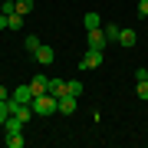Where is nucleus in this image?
Masks as SVG:
<instances>
[{
  "label": "nucleus",
  "instance_id": "f257e3e1",
  "mask_svg": "<svg viewBox=\"0 0 148 148\" xmlns=\"http://www.w3.org/2000/svg\"><path fill=\"white\" fill-rule=\"evenodd\" d=\"M33 112H36V115H53V112H59V99L53 92H43V95H33Z\"/></svg>",
  "mask_w": 148,
  "mask_h": 148
},
{
  "label": "nucleus",
  "instance_id": "f03ea898",
  "mask_svg": "<svg viewBox=\"0 0 148 148\" xmlns=\"http://www.w3.org/2000/svg\"><path fill=\"white\" fill-rule=\"evenodd\" d=\"M10 115H16L23 125H27V122L36 115V112H33V106H30V102H16V99H10Z\"/></svg>",
  "mask_w": 148,
  "mask_h": 148
},
{
  "label": "nucleus",
  "instance_id": "7ed1b4c3",
  "mask_svg": "<svg viewBox=\"0 0 148 148\" xmlns=\"http://www.w3.org/2000/svg\"><path fill=\"white\" fill-rule=\"evenodd\" d=\"M106 63V56H102V49H86L82 59H79V69H99Z\"/></svg>",
  "mask_w": 148,
  "mask_h": 148
},
{
  "label": "nucleus",
  "instance_id": "20e7f679",
  "mask_svg": "<svg viewBox=\"0 0 148 148\" xmlns=\"http://www.w3.org/2000/svg\"><path fill=\"white\" fill-rule=\"evenodd\" d=\"M86 40H89V49H102V53H106V46H109V36H106V30H89V36H86Z\"/></svg>",
  "mask_w": 148,
  "mask_h": 148
},
{
  "label": "nucleus",
  "instance_id": "39448f33",
  "mask_svg": "<svg viewBox=\"0 0 148 148\" xmlns=\"http://www.w3.org/2000/svg\"><path fill=\"white\" fill-rule=\"evenodd\" d=\"M33 59H36L40 66H49V63L56 59V49H53V46H46V43H40V49L33 53Z\"/></svg>",
  "mask_w": 148,
  "mask_h": 148
},
{
  "label": "nucleus",
  "instance_id": "423d86ee",
  "mask_svg": "<svg viewBox=\"0 0 148 148\" xmlns=\"http://www.w3.org/2000/svg\"><path fill=\"white\" fill-rule=\"evenodd\" d=\"M76 106H79V95H63V99H59V112H63V115H73L76 112Z\"/></svg>",
  "mask_w": 148,
  "mask_h": 148
},
{
  "label": "nucleus",
  "instance_id": "0eeeda50",
  "mask_svg": "<svg viewBox=\"0 0 148 148\" xmlns=\"http://www.w3.org/2000/svg\"><path fill=\"white\" fill-rule=\"evenodd\" d=\"M30 89H33V95H43V92H49V79H46V76H33V79H30Z\"/></svg>",
  "mask_w": 148,
  "mask_h": 148
},
{
  "label": "nucleus",
  "instance_id": "6e6552de",
  "mask_svg": "<svg viewBox=\"0 0 148 148\" xmlns=\"http://www.w3.org/2000/svg\"><path fill=\"white\" fill-rule=\"evenodd\" d=\"M49 92H53L56 99H63V95H69V82L66 79H49Z\"/></svg>",
  "mask_w": 148,
  "mask_h": 148
},
{
  "label": "nucleus",
  "instance_id": "1a4fd4ad",
  "mask_svg": "<svg viewBox=\"0 0 148 148\" xmlns=\"http://www.w3.org/2000/svg\"><path fill=\"white\" fill-rule=\"evenodd\" d=\"M135 43H138V33H135V30H122V33H119V46L132 49Z\"/></svg>",
  "mask_w": 148,
  "mask_h": 148
},
{
  "label": "nucleus",
  "instance_id": "9d476101",
  "mask_svg": "<svg viewBox=\"0 0 148 148\" xmlns=\"http://www.w3.org/2000/svg\"><path fill=\"white\" fill-rule=\"evenodd\" d=\"M10 99H16V102H33V89H30V86H16V92H10Z\"/></svg>",
  "mask_w": 148,
  "mask_h": 148
},
{
  "label": "nucleus",
  "instance_id": "9b49d317",
  "mask_svg": "<svg viewBox=\"0 0 148 148\" xmlns=\"http://www.w3.org/2000/svg\"><path fill=\"white\" fill-rule=\"evenodd\" d=\"M3 132H7V135H16V132H23V122L16 119V115H10V119L3 122Z\"/></svg>",
  "mask_w": 148,
  "mask_h": 148
},
{
  "label": "nucleus",
  "instance_id": "f8f14e48",
  "mask_svg": "<svg viewBox=\"0 0 148 148\" xmlns=\"http://www.w3.org/2000/svg\"><path fill=\"white\" fill-rule=\"evenodd\" d=\"M82 23H86V30H99V27H102L99 13H86V16H82Z\"/></svg>",
  "mask_w": 148,
  "mask_h": 148
},
{
  "label": "nucleus",
  "instance_id": "ddd939ff",
  "mask_svg": "<svg viewBox=\"0 0 148 148\" xmlns=\"http://www.w3.org/2000/svg\"><path fill=\"white\" fill-rule=\"evenodd\" d=\"M106 36H109V43H119V33H122V27H115V23H106Z\"/></svg>",
  "mask_w": 148,
  "mask_h": 148
},
{
  "label": "nucleus",
  "instance_id": "4468645a",
  "mask_svg": "<svg viewBox=\"0 0 148 148\" xmlns=\"http://www.w3.org/2000/svg\"><path fill=\"white\" fill-rule=\"evenodd\" d=\"M23 49H27V53H36V49H40V36H33V33H30V36L23 40Z\"/></svg>",
  "mask_w": 148,
  "mask_h": 148
},
{
  "label": "nucleus",
  "instance_id": "2eb2a0df",
  "mask_svg": "<svg viewBox=\"0 0 148 148\" xmlns=\"http://www.w3.org/2000/svg\"><path fill=\"white\" fill-rule=\"evenodd\" d=\"M3 142H7V148H23V142H27V138H23L20 132H16V135H7Z\"/></svg>",
  "mask_w": 148,
  "mask_h": 148
},
{
  "label": "nucleus",
  "instance_id": "dca6fc26",
  "mask_svg": "<svg viewBox=\"0 0 148 148\" xmlns=\"http://www.w3.org/2000/svg\"><path fill=\"white\" fill-rule=\"evenodd\" d=\"M135 95L148 102V79H138V86H135Z\"/></svg>",
  "mask_w": 148,
  "mask_h": 148
},
{
  "label": "nucleus",
  "instance_id": "f3484780",
  "mask_svg": "<svg viewBox=\"0 0 148 148\" xmlns=\"http://www.w3.org/2000/svg\"><path fill=\"white\" fill-rule=\"evenodd\" d=\"M10 119V99H0V125Z\"/></svg>",
  "mask_w": 148,
  "mask_h": 148
},
{
  "label": "nucleus",
  "instance_id": "a211bd4d",
  "mask_svg": "<svg viewBox=\"0 0 148 148\" xmlns=\"http://www.w3.org/2000/svg\"><path fill=\"white\" fill-rule=\"evenodd\" d=\"M33 10V0H16V13H20V16H27Z\"/></svg>",
  "mask_w": 148,
  "mask_h": 148
},
{
  "label": "nucleus",
  "instance_id": "6ab92c4d",
  "mask_svg": "<svg viewBox=\"0 0 148 148\" xmlns=\"http://www.w3.org/2000/svg\"><path fill=\"white\" fill-rule=\"evenodd\" d=\"M7 27H10V30H20L23 27V16L20 13H10V16H7Z\"/></svg>",
  "mask_w": 148,
  "mask_h": 148
},
{
  "label": "nucleus",
  "instance_id": "aec40b11",
  "mask_svg": "<svg viewBox=\"0 0 148 148\" xmlns=\"http://www.w3.org/2000/svg\"><path fill=\"white\" fill-rule=\"evenodd\" d=\"M69 92H73V95H82V92H86V86H82L79 79H69Z\"/></svg>",
  "mask_w": 148,
  "mask_h": 148
},
{
  "label": "nucleus",
  "instance_id": "412c9836",
  "mask_svg": "<svg viewBox=\"0 0 148 148\" xmlns=\"http://www.w3.org/2000/svg\"><path fill=\"white\" fill-rule=\"evenodd\" d=\"M138 79H148V69H145V66H138V69H135V82H138Z\"/></svg>",
  "mask_w": 148,
  "mask_h": 148
},
{
  "label": "nucleus",
  "instance_id": "4be33fe9",
  "mask_svg": "<svg viewBox=\"0 0 148 148\" xmlns=\"http://www.w3.org/2000/svg\"><path fill=\"white\" fill-rule=\"evenodd\" d=\"M138 16H148V0H138Z\"/></svg>",
  "mask_w": 148,
  "mask_h": 148
},
{
  "label": "nucleus",
  "instance_id": "5701e85b",
  "mask_svg": "<svg viewBox=\"0 0 148 148\" xmlns=\"http://www.w3.org/2000/svg\"><path fill=\"white\" fill-rule=\"evenodd\" d=\"M0 99H10V92H7V89H3V86H0Z\"/></svg>",
  "mask_w": 148,
  "mask_h": 148
},
{
  "label": "nucleus",
  "instance_id": "b1692460",
  "mask_svg": "<svg viewBox=\"0 0 148 148\" xmlns=\"http://www.w3.org/2000/svg\"><path fill=\"white\" fill-rule=\"evenodd\" d=\"M7 27V13H0V30H3Z\"/></svg>",
  "mask_w": 148,
  "mask_h": 148
}]
</instances>
